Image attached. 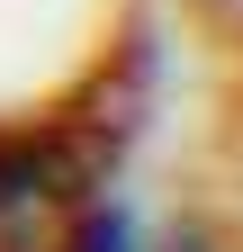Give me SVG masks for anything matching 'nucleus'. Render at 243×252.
<instances>
[{"label": "nucleus", "instance_id": "obj_2", "mask_svg": "<svg viewBox=\"0 0 243 252\" xmlns=\"http://www.w3.org/2000/svg\"><path fill=\"white\" fill-rule=\"evenodd\" d=\"M63 252H135V225H126V207H90L81 225H72V243Z\"/></svg>", "mask_w": 243, "mask_h": 252}, {"label": "nucleus", "instance_id": "obj_3", "mask_svg": "<svg viewBox=\"0 0 243 252\" xmlns=\"http://www.w3.org/2000/svg\"><path fill=\"white\" fill-rule=\"evenodd\" d=\"M171 252H198V243H171Z\"/></svg>", "mask_w": 243, "mask_h": 252}, {"label": "nucleus", "instance_id": "obj_1", "mask_svg": "<svg viewBox=\"0 0 243 252\" xmlns=\"http://www.w3.org/2000/svg\"><path fill=\"white\" fill-rule=\"evenodd\" d=\"M99 171L90 126H36V135H0V252H63L81 225V189Z\"/></svg>", "mask_w": 243, "mask_h": 252}]
</instances>
